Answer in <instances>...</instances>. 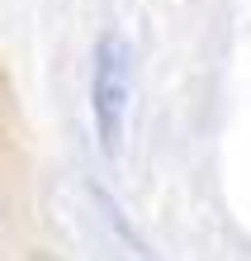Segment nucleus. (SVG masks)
I'll return each instance as SVG.
<instances>
[{"label":"nucleus","instance_id":"nucleus-1","mask_svg":"<svg viewBox=\"0 0 251 261\" xmlns=\"http://www.w3.org/2000/svg\"><path fill=\"white\" fill-rule=\"evenodd\" d=\"M90 114L104 157L123 147V114H128V43L123 34L104 29L95 38V71H90Z\"/></svg>","mask_w":251,"mask_h":261},{"label":"nucleus","instance_id":"nucleus-2","mask_svg":"<svg viewBox=\"0 0 251 261\" xmlns=\"http://www.w3.org/2000/svg\"><path fill=\"white\" fill-rule=\"evenodd\" d=\"M29 261H57L52 252H34V256H29Z\"/></svg>","mask_w":251,"mask_h":261}]
</instances>
